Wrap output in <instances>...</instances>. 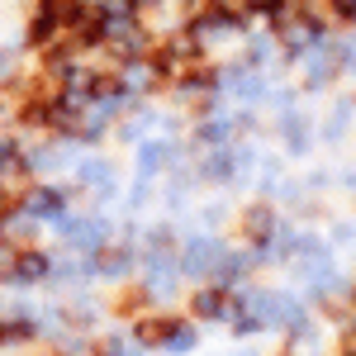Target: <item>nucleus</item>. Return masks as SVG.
<instances>
[{
  "instance_id": "f257e3e1",
  "label": "nucleus",
  "mask_w": 356,
  "mask_h": 356,
  "mask_svg": "<svg viewBox=\"0 0 356 356\" xmlns=\"http://www.w3.org/2000/svg\"><path fill=\"white\" fill-rule=\"evenodd\" d=\"M48 271V261H43V257H38V252H29L24 261H19V266H15V275H24V280H38V275Z\"/></svg>"
},
{
  "instance_id": "f03ea898",
  "label": "nucleus",
  "mask_w": 356,
  "mask_h": 356,
  "mask_svg": "<svg viewBox=\"0 0 356 356\" xmlns=\"http://www.w3.org/2000/svg\"><path fill=\"white\" fill-rule=\"evenodd\" d=\"M195 309H200V314H209V318H214V314H223V309H228V304H223V295H219V290H204V295H200V300H195Z\"/></svg>"
},
{
  "instance_id": "7ed1b4c3",
  "label": "nucleus",
  "mask_w": 356,
  "mask_h": 356,
  "mask_svg": "<svg viewBox=\"0 0 356 356\" xmlns=\"http://www.w3.org/2000/svg\"><path fill=\"white\" fill-rule=\"evenodd\" d=\"M33 209H38V214H57V209H62V195L57 191H38L33 195Z\"/></svg>"
},
{
  "instance_id": "20e7f679",
  "label": "nucleus",
  "mask_w": 356,
  "mask_h": 356,
  "mask_svg": "<svg viewBox=\"0 0 356 356\" xmlns=\"http://www.w3.org/2000/svg\"><path fill=\"white\" fill-rule=\"evenodd\" d=\"M209 171H214L219 181H228V176H233V157H214V162H209Z\"/></svg>"
},
{
  "instance_id": "39448f33",
  "label": "nucleus",
  "mask_w": 356,
  "mask_h": 356,
  "mask_svg": "<svg viewBox=\"0 0 356 356\" xmlns=\"http://www.w3.org/2000/svg\"><path fill=\"white\" fill-rule=\"evenodd\" d=\"M15 157H19V147H15V143H0V166H10Z\"/></svg>"
}]
</instances>
